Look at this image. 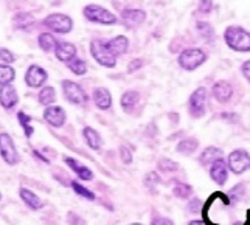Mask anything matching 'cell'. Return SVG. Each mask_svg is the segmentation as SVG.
Instances as JSON below:
<instances>
[{
  "label": "cell",
  "instance_id": "cell-1",
  "mask_svg": "<svg viewBox=\"0 0 250 225\" xmlns=\"http://www.w3.org/2000/svg\"><path fill=\"white\" fill-rule=\"evenodd\" d=\"M222 39L235 53H250V31L241 25H229L222 33Z\"/></svg>",
  "mask_w": 250,
  "mask_h": 225
},
{
  "label": "cell",
  "instance_id": "cell-2",
  "mask_svg": "<svg viewBox=\"0 0 250 225\" xmlns=\"http://www.w3.org/2000/svg\"><path fill=\"white\" fill-rule=\"evenodd\" d=\"M207 61H208V53L201 47H185L177 55V65L184 72H194L201 68Z\"/></svg>",
  "mask_w": 250,
  "mask_h": 225
},
{
  "label": "cell",
  "instance_id": "cell-3",
  "mask_svg": "<svg viewBox=\"0 0 250 225\" xmlns=\"http://www.w3.org/2000/svg\"><path fill=\"white\" fill-rule=\"evenodd\" d=\"M207 100H208V90L204 85L194 89L188 97L187 102V110L188 115L193 120H201L207 114Z\"/></svg>",
  "mask_w": 250,
  "mask_h": 225
},
{
  "label": "cell",
  "instance_id": "cell-4",
  "mask_svg": "<svg viewBox=\"0 0 250 225\" xmlns=\"http://www.w3.org/2000/svg\"><path fill=\"white\" fill-rule=\"evenodd\" d=\"M83 16L85 20H89L90 23H98V25H115L118 23V17L112 13L107 8L101 5H85L83 8Z\"/></svg>",
  "mask_w": 250,
  "mask_h": 225
},
{
  "label": "cell",
  "instance_id": "cell-5",
  "mask_svg": "<svg viewBox=\"0 0 250 225\" xmlns=\"http://www.w3.org/2000/svg\"><path fill=\"white\" fill-rule=\"evenodd\" d=\"M90 55L95 59V62L100 64L104 68H115L117 67V58L112 55V51L107 48L106 41L103 39H93L90 41Z\"/></svg>",
  "mask_w": 250,
  "mask_h": 225
},
{
  "label": "cell",
  "instance_id": "cell-6",
  "mask_svg": "<svg viewBox=\"0 0 250 225\" xmlns=\"http://www.w3.org/2000/svg\"><path fill=\"white\" fill-rule=\"evenodd\" d=\"M42 25L51 33L56 34H67L73 30V20L70 16L62 14V13H53L48 14L44 20H42Z\"/></svg>",
  "mask_w": 250,
  "mask_h": 225
},
{
  "label": "cell",
  "instance_id": "cell-7",
  "mask_svg": "<svg viewBox=\"0 0 250 225\" xmlns=\"http://www.w3.org/2000/svg\"><path fill=\"white\" fill-rule=\"evenodd\" d=\"M227 165L231 174L241 176L250 169V154L244 148H236L227 155Z\"/></svg>",
  "mask_w": 250,
  "mask_h": 225
},
{
  "label": "cell",
  "instance_id": "cell-8",
  "mask_svg": "<svg viewBox=\"0 0 250 225\" xmlns=\"http://www.w3.org/2000/svg\"><path fill=\"white\" fill-rule=\"evenodd\" d=\"M62 92L64 97L68 102L76 106H84L87 104L89 101V95L85 93V90L81 87L78 82L70 81V80H64L62 81Z\"/></svg>",
  "mask_w": 250,
  "mask_h": 225
},
{
  "label": "cell",
  "instance_id": "cell-9",
  "mask_svg": "<svg viewBox=\"0 0 250 225\" xmlns=\"http://www.w3.org/2000/svg\"><path fill=\"white\" fill-rule=\"evenodd\" d=\"M211 97L213 100L219 102V104L226 106L230 104L231 100L235 97V87L233 84L227 80H219L216 82H213L211 85Z\"/></svg>",
  "mask_w": 250,
  "mask_h": 225
},
{
  "label": "cell",
  "instance_id": "cell-10",
  "mask_svg": "<svg viewBox=\"0 0 250 225\" xmlns=\"http://www.w3.org/2000/svg\"><path fill=\"white\" fill-rule=\"evenodd\" d=\"M146 17H148V14H146V11L142 10V8H125V10L120 13V20H122V23L129 30L142 27L146 22Z\"/></svg>",
  "mask_w": 250,
  "mask_h": 225
},
{
  "label": "cell",
  "instance_id": "cell-11",
  "mask_svg": "<svg viewBox=\"0 0 250 225\" xmlns=\"http://www.w3.org/2000/svg\"><path fill=\"white\" fill-rule=\"evenodd\" d=\"M208 176L216 185H219V186L226 185L229 177H230V169L227 165V160L224 157H221L216 162H213L208 166Z\"/></svg>",
  "mask_w": 250,
  "mask_h": 225
},
{
  "label": "cell",
  "instance_id": "cell-12",
  "mask_svg": "<svg viewBox=\"0 0 250 225\" xmlns=\"http://www.w3.org/2000/svg\"><path fill=\"white\" fill-rule=\"evenodd\" d=\"M0 155L8 163V165H16L19 162V154H17L13 138L8 134H0Z\"/></svg>",
  "mask_w": 250,
  "mask_h": 225
},
{
  "label": "cell",
  "instance_id": "cell-13",
  "mask_svg": "<svg viewBox=\"0 0 250 225\" xmlns=\"http://www.w3.org/2000/svg\"><path fill=\"white\" fill-rule=\"evenodd\" d=\"M142 104V93L139 90H126L120 98V106L129 115H134L140 109Z\"/></svg>",
  "mask_w": 250,
  "mask_h": 225
},
{
  "label": "cell",
  "instance_id": "cell-14",
  "mask_svg": "<svg viewBox=\"0 0 250 225\" xmlns=\"http://www.w3.org/2000/svg\"><path fill=\"white\" fill-rule=\"evenodd\" d=\"M47 80H48L47 72L41 65H36V64L30 65L27 73H25V82H27V85H28V87H31V89L42 87Z\"/></svg>",
  "mask_w": 250,
  "mask_h": 225
},
{
  "label": "cell",
  "instance_id": "cell-15",
  "mask_svg": "<svg viewBox=\"0 0 250 225\" xmlns=\"http://www.w3.org/2000/svg\"><path fill=\"white\" fill-rule=\"evenodd\" d=\"M44 120L50 126L61 127V126L65 124L67 115H65V112H64V109L61 106H48L44 110Z\"/></svg>",
  "mask_w": 250,
  "mask_h": 225
},
{
  "label": "cell",
  "instance_id": "cell-16",
  "mask_svg": "<svg viewBox=\"0 0 250 225\" xmlns=\"http://www.w3.org/2000/svg\"><path fill=\"white\" fill-rule=\"evenodd\" d=\"M221 157H224L222 148H219V146H207V148H204L202 152L199 154V157H197V163H199L202 168L208 169L211 163L216 162Z\"/></svg>",
  "mask_w": 250,
  "mask_h": 225
},
{
  "label": "cell",
  "instance_id": "cell-17",
  "mask_svg": "<svg viewBox=\"0 0 250 225\" xmlns=\"http://www.w3.org/2000/svg\"><path fill=\"white\" fill-rule=\"evenodd\" d=\"M19 102V95L11 84L0 85V106L3 109H13Z\"/></svg>",
  "mask_w": 250,
  "mask_h": 225
},
{
  "label": "cell",
  "instance_id": "cell-18",
  "mask_svg": "<svg viewBox=\"0 0 250 225\" xmlns=\"http://www.w3.org/2000/svg\"><path fill=\"white\" fill-rule=\"evenodd\" d=\"M106 44H107V48L112 51V55L118 58V56H123L127 53L131 42H129L127 36H125V34H118V36L106 41Z\"/></svg>",
  "mask_w": 250,
  "mask_h": 225
},
{
  "label": "cell",
  "instance_id": "cell-19",
  "mask_svg": "<svg viewBox=\"0 0 250 225\" xmlns=\"http://www.w3.org/2000/svg\"><path fill=\"white\" fill-rule=\"evenodd\" d=\"M92 101L100 110H109L112 107V93L106 87H97L92 92Z\"/></svg>",
  "mask_w": 250,
  "mask_h": 225
},
{
  "label": "cell",
  "instance_id": "cell-20",
  "mask_svg": "<svg viewBox=\"0 0 250 225\" xmlns=\"http://www.w3.org/2000/svg\"><path fill=\"white\" fill-rule=\"evenodd\" d=\"M199 140L196 137L189 135V137H184L176 143V152L180 155H185V157H189L193 155L197 149H199Z\"/></svg>",
  "mask_w": 250,
  "mask_h": 225
},
{
  "label": "cell",
  "instance_id": "cell-21",
  "mask_svg": "<svg viewBox=\"0 0 250 225\" xmlns=\"http://www.w3.org/2000/svg\"><path fill=\"white\" fill-rule=\"evenodd\" d=\"M76 47L75 44H72V42H58V45L55 48V56L58 61H61V62H70L72 59L76 58Z\"/></svg>",
  "mask_w": 250,
  "mask_h": 225
},
{
  "label": "cell",
  "instance_id": "cell-22",
  "mask_svg": "<svg viewBox=\"0 0 250 225\" xmlns=\"http://www.w3.org/2000/svg\"><path fill=\"white\" fill-rule=\"evenodd\" d=\"M64 160H65V165L70 168L76 176H78V179H81V180H92L93 179V172L90 171V168L83 165L80 160H76L73 157H65Z\"/></svg>",
  "mask_w": 250,
  "mask_h": 225
},
{
  "label": "cell",
  "instance_id": "cell-23",
  "mask_svg": "<svg viewBox=\"0 0 250 225\" xmlns=\"http://www.w3.org/2000/svg\"><path fill=\"white\" fill-rule=\"evenodd\" d=\"M83 137H84V142L87 143V146L93 151H100L101 146H103V138H101V134L97 131V129H93L90 126H85L83 129Z\"/></svg>",
  "mask_w": 250,
  "mask_h": 225
},
{
  "label": "cell",
  "instance_id": "cell-24",
  "mask_svg": "<svg viewBox=\"0 0 250 225\" xmlns=\"http://www.w3.org/2000/svg\"><path fill=\"white\" fill-rule=\"evenodd\" d=\"M34 23H36V19L30 13H16L13 16V27L16 30L28 31L34 27Z\"/></svg>",
  "mask_w": 250,
  "mask_h": 225
},
{
  "label": "cell",
  "instance_id": "cell-25",
  "mask_svg": "<svg viewBox=\"0 0 250 225\" xmlns=\"http://www.w3.org/2000/svg\"><path fill=\"white\" fill-rule=\"evenodd\" d=\"M171 191L176 199H180V201H189L194 194V188L189 184H187V182H176V184L172 185Z\"/></svg>",
  "mask_w": 250,
  "mask_h": 225
},
{
  "label": "cell",
  "instance_id": "cell-26",
  "mask_svg": "<svg viewBox=\"0 0 250 225\" xmlns=\"http://www.w3.org/2000/svg\"><path fill=\"white\" fill-rule=\"evenodd\" d=\"M180 169V165L172 160L169 157H162L159 162H157V172L159 174H163V176H172V174H177Z\"/></svg>",
  "mask_w": 250,
  "mask_h": 225
},
{
  "label": "cell",
  "instance_id": "cell-27",
  "mask_svg": "<svg viewBox=\"0 0 250 225\" xmlns=\"http://www.w3.org/2000/svg\"><path fill=\"white\" fill-rule=\"evenodd\" d=\"M196 31L199 33V36L205 42H208V44H211V42H214V39H216V31H214V28L211 27V23L207 20H197Z\"/></svg>",
  "mask_w": 250,
  "mask_h": 225
},
{
  "label": "cell",
  "instance_id": "cell-28",
  "mask_svg": "<svg viewBox=\"0 0 250 225\" xmlns=\"http://www.w3.org/2000/svg\"><path fill=\"white\" fill-rule=\"evenodd\" d=\"M21 197H22V201L28 205V208H31V210H41L42 208V201H41V197L39 196H36L34 194L31 189H28V188H21Z\"/></svg>",
  "mask_w": 250,
  "mask_h": 225
},
{
  "label": "cell",
  "instance_id": "cell-29",
  "mask_svg": "<svg viewBox=\"0 0 250 225\" xmlns=\"http://www.w3.org/2000/svg\"><path fill=\"white\" fill-rule=\"evenodd\" d=\"M246 193H247V188H246L244 182H241V184L235 185L233 188H230L229 193H227V201H229V204L233 205V206L238 205L244 199Z\"/></svg>",
  "mask_w": 250,
  "mask_h": 225
},
{
  "label": "cell",
  "instance_id": "cell-30",
  "mask_svg": "<svg viewBox=\"0 0 250 225\" xmlns=\"http://www.w3.org/2000/svg\"><path fill=\"white\" fill-rule=\"evenodd\" d=\"M38 44L41 47V50H44L45 53H50V51H55L56 45H58V39L55 38L53 33H41L38 38Z\"/></svg>",
  "mask_w": 250,
  "mask_h": 225
},
{
  "label": "cell",
  "instance_id": "cell-31",
  "mask_svg": "<svg viewBox=\"0 0 250 225\" xmlns=\"http://www.w3.org/2000/svg\"><path fill=\"white\" fill-rule=\"evenodd\" d=\"M143 184H145L146 189H148L151 194H157L159 193L157 188L162 184V177H160V174H159L157 171H151V172H148V174H146Z\"/></svg>",
  "mask_w": 250,
  "mask_h": 225
},
{
  "label": "cell",
  "instance_id": "cell-32",
  "mask_svg": "<svg viewBox=\"0 0 250 225\" xmlns=\"http://www.w3.org/2000/svg\"><path fill=\"white\" fill-rule=\"evenodd\" d=\"M56 101V90L53 87H42L41 92H39V102L42 106H53V102Z\"/></svg>",
  "mask_w": 250,
  "mask_h": 225
},
{
  "label": "cell",
  "instance_id": "cell-33",
  "mask_svg": "<svg viewBox=\"0 0 250 225\" xmlns=\"http://www.w3.org/2000/svg\"><path fill=\"white\" fill-rule=\"evenodd\" d=\"M67 68L76 76H83V75L87 73V64H85L84 59H81L78 56H76L75 59H72L70 62H67Z\"/></svg>",
  "mask_w": 250,
  "mask_h": 225
},
{
  "label": "cell",
  "instance_id": "cell-34",
  "mask_svg": "<svg viewBox=\"0 0 250 225\" xmlns=\"http://www.w3.org/2000/svg\"><path fill=\"white\" fill-rule=\"evenodd\" d=\"M16 78V72L11 65L6 64H0V85H6L11 84Z\"/></svg>",
  "mask_w": 250,
  "mask_h": 225
},
{
  "label": "cell",
  "instance_id": "cell-35",
  "mask_svg": "<svg viewBox=\"0 0 250 225\" xmlns=\"http://www.w3.org/2000/svg\"><path fill=\"white\" fill-rule=\"evenodd\" d=\"M70 186L73 188V191H75L76 194L81 196L83 199H85V201H90V202H93L95 199H97V197H95V194L90 191V189H87V188H85L84 185L78 184V182H76V180H72V182H70Z\"/></svg>",
  "mask_w": 250,
  "mask_h": 225
},
{
  "label": "cell",
  "instance_id": "cell-36",
  "mask_svg": "<svg viewBox=\"0 0 250 225\" xmlns=\"http://www.w3.org/2000/svg\"><path fill=\"white\" fill-rule=\"evenodd\" d=\"M17 120H19L21 126L23 127V132L28 138L33 135V127H31V118L25 114V112H17Z\"/></svg>",
  "mask_w": 250,
  "mask_h": 225
},
{
  "label": "cell",
  "instance_id": "cell-37",
  "mask_svg": "<svg viewBox=\"0 0 250 225\" xmlns=\"http://www.w3.org/2000/svg\"><path fill=\"white\" fill-rule=\"evenodd\" d=\"M214 10V0H199L197 3V13L202 16H210Z\"/></svg>",
  "mask_w": 250,
  "mask_h": 225
},
{
  "label": "cell",
  "instance_id": "cell-38",
  "mask_svg": "<svg viewBox=\"0 0 250 225\" xmlns=\"http://www.w3.org/2000/svg\"><path fill=\"white\" fill-rule=\"evenodd\" d=\"M202 201L199 197H191L188 201V204H187V210L189 211V213H193V214H197V213H201L202 211Z\"/></svg>",
  "mask_w": 250,
  "mask_h": 225
},
{
  "label": "cell",
  "instance_id": "cell-39",
  "mask_svg": "<svg viewBox=\"0 0 250 225\" xmlns=\"http://www.w3.org/2000/svg\"><path fill=\"white\" fill-rule=\"evenodd\" d=\"M149 225H176V224H174V221H172L171 218H167V216L154 213L152 218H151V224Z\"/></svg>",
  "mask_w": 250,
  "mask_h": 225
},
{
  "label": "cell",
  "instance_id": "cell-40",
  "mask_svg": "<svg viewBox=\"0 0 250 225\" xmlns=\"http://www.w3.org/2000/svg\"><path fill=\"white\" fill-rule=\"evenodd\" d=\"M145 67V59L143 58H134L131 62L127 64V73H135V72H139L140 68Z\"/></svg>",
  "mask_w": 250,
  "mask_h": 225
},
{
  "label": "cell",
  "instance_id": "cell-41",
  "mask_svg": "<svg viewBox=\"0 0 250 225\" xmlns=\"http://www.w3.org/2000/svg\"><path fill=\"white\" fill-rule=\"evenodd\" d=\"M120 159H122V162L125 163V165H131L132 163V152L129 148H126V146H120Z\"/></svg>",
  "mask_w": 250,
  "mask_h": 225
},
{
  "label": "cell",
  "instance_id": "cell-42",
  "mask_svg": "<svg viewBox=\"0 0 250 225\" xmlns=\"http://www.w3.org/2000/svg\"><path fill=\"white\" fill-rule=\"evenodd\" d=\"M0 61H3V64H13L16 61V56L8 48H0Z\"/></svg>",
  "mask_w": 250,
  "mask_h": 225
},
{
  "label": "cell",
  "instance_id": "cell-43",
  "mask_svg": "<svg viewBox=\"0 0 250 225\" xmlns=\"http://www.w3.org/2000/svg\"><path fill=\"white\" fill-rule=\"evenodd\" d=\"M219 118L224 120V121H227V123H231V124H235L239 121V117H238L236 112H221Z\"/></svg>",
  "mask_w": 250,
  "mask_h": 225
},
{
  "label": "cell",
  "instance_id": "cell-44",
  "mask_svg": "<svg viewBox=\"0 0 250 225\" xmlns=\"http://www.w3.org/2000/svg\"><path fill=\"white\" fill-rule=\"evenodd\" d=\"M239 72H241V75H243L244 80L250 84V59H246L244 62L241 64Z\"/></svg>",
  "mask_w": 250,
  "mask_h": 225
},
{
  "label": "cell",
  "instance_id": "cell-45",
  "mask_svg": "<svg viewBox=\"0 0 250 225\" xmlns=\"http://www.w3.org/2000/svg\"><path fill=\"white\" fill-rule=\"evenodd\" d=\"M68 222H70V225H85L84 219L76 216L75 213H68Z\"/></svg>",
  "mask_w": 250,
  "mask_h": 225
},
{
  "label": "cell",
  "instance_id": "cell-46",
  "mask_svg": "<svg viewBox=\"0 0 250 225\" xmlns=\"http://www.w3.org/2000/svg\"><path fill=\"white\" fill-rule=\"evenodd\" d=\"M188 225H207L204 219H199V218H196V219H191L188 222Z\"/></svg>",
  "mask_w": 250,
  "mask_h": 225
},
{
  "label": "cell",
  "instance_id": "cell-47",
  "mask_svg": "<svg viewBox=\"0 0 250 225\" xmlns=\"http://www.w3.org/2000/svg\"><path fill=\"white\" fill-rule=\"evenodd\" d=\"M129 225H145V224H140V222H134V224H129Z\"/></svg>",
  "mask_w": 250,
  "mask_h": 225
},
{
  "label": "cell",
  "instance_id": "cell-48",
  "mask_svg": "<svg viewBox=\"0 0 250 225\" xmlns=\"http://www.w3.org/2000/svg\"><path fill=\"white\" fill-rule=\"evenodd\" d=\"M0 201H2V194H0Z\"/></svg>",
  "mask_w": 250,
  "mask_h": 225
},
{
  "label": "cell",
  "instance_id": "cell-49",
  "mask_svg": "<svg viewBox=\"0 0 250 225\" xmlns=\"http://www.w3.org/2000/svg\"><path fill=\"white\" fill-rule=\"evenodd\" d=\"M249 216H250V213H249Z\"/></svg>",
  "mask_w": 250,
  "mask_h": 225
}]
</instances>
